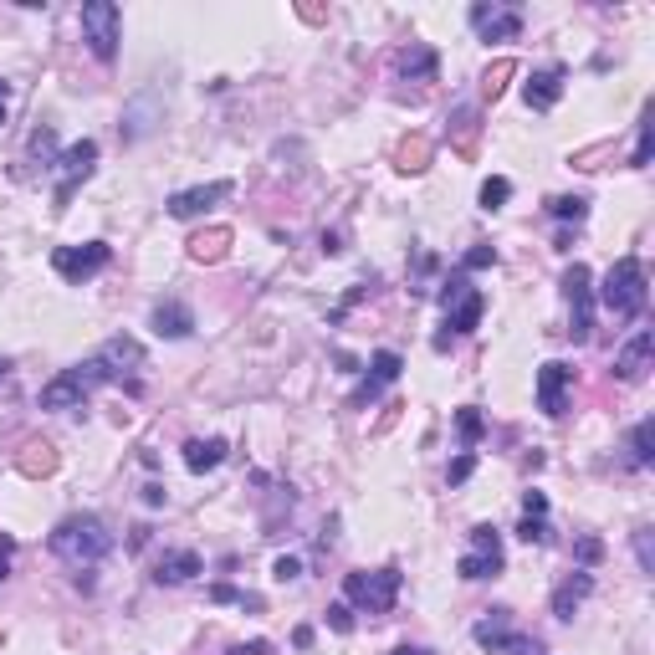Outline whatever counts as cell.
Listing matches in <instances>:
<instances>
[{
    "instance_id": "cell-1",
    "label": "cell",
    "mask_w": 655,
    "mask_h": 655,
    "mask_svg": "<svg viewBox=\"0 0 655 655\" xmlns=\"http://www.w3.org/2000/svg\"><path fill=\"white\" fill-rule=\"evenodd\" d=\"M52 553H57L62 563H72V569H93V563H103V558L113 553V533H108V522H103V517L77 512V517L57 522Z\"/></svg>"
},
{
    "instance_id": "cell-2",
    "label": "cell",
    "mask_w": 655,
    "mask_h": 655,
    "mask_svg": "<svg viewBox=\"0 0 655 655\" xmlns=\"http://www.w3.org/2000/svg\"><path fill=\"white\" fill-rule=\"evenodd\" d=\"M599 302H604V313H615L620 323L640 318V313H645V302H650V277H645V261H640V256H620L615 267L604 272Z\"/></svg>"
},
{
    "instance_id": "cell-3",
    "label": "cell",
    "mask_w": 655,
    "mask_h": 655,
    "mask_svg": "<svg viewBox=\"0 0 655 655\" xmlns=\"http://www.w3.org/2000/svg\"><path fill=\"white\" fill-rule=\"evenodd\" d=\"M441 308H446V333H435V348H451V338H461V333H471L476 323H482V313H487V297L476 292L471 282H466V272H456L446 287H441Z\"/></svg>"
},
{
    "instance_id": "cell-4",
    "label": "cell",
    "mask_w": 655,
    "mask_h": 655,
    "mask_svg": "<svg viewBox=\"0 0 655 655\" xmlns=\"http://www.w3.org/2000/svg\"><path fill=\"white\" fill-rule=\"evenodd\" d=\"M77 21H82L87 52H93L98 62H113L118 57V41H123V11L113 6V0H87Z\"/></svg>"
},
{
    "instance_id": "cell-5",
    "label": "cell",
    "mask_w": 655,
    "mask_h": 655,
    "mask_svg": "<svg viewBox=\"0 0 655 655\" xmlns=\"http://www.w3.org/2000/svg\"><path fill=\"white\" fill-rule=\"evenodd\" d=\"M93 369H98V379H103V384H128V389H139L144 343H139V338H128V333L108 338V343L98 348V354H93Z\"/></svg>"
},
{
    "instance_id": "cell-6",
    "label": "cell",
    "mask_w": 655,
    "mask_h": 655,
    "mask_svg": "<svg viewBox=\"0 0 655 655\" xmlns=\"http://www.w3.org/2000/svg\"><path fill=\"white\" fill-rule=\"evenodd\" d=\"M400 584H405V574L389 563V569H374V574H348V579H343V594L354 599L359 609H369V615H389L395 599H400Z\"/></svg>"
},
{
    "instance_id": "cell-7",
    "label": "cell",
    "mask_w": 655,
    "mask_h": 655,
    "mask_svg": "<svg viewBox=\"0 0 655 655\" xmlns=\"http://www.w3.org/2000/svg\"><path fill=\"white\" fill-rule=\"evenodd\" d=\"M108 261H113V246H108V241H82V246H57V251H52L57 277L72 282V287L93 282V277L108 267Z\"/></svg>"
},
{
    "instance_id": "cell-8",
    "label": "cell",
    "mask_w": 655,
    "mask_h": 655,
    "mask_svg": "<svg viewBox=\"0 0 655 655\" xmlns=\"http://www.w3.org/2000/svg\"><path fill=\"white\" fill-rule=\"evenodd\" d=\"M563 297H569V338L589 343V333H594V277H589L584 261H574V267L563 272Z\"/></svg>"
},
{
    "instance_id": "cell-9",
    "label": "cell",
    "mask_w": 655,
    "mask_h": 655,
    "mask_svg": "<svg viewBox=\"0 0 655 655\" xmlns=\"http://www.w3.org/2000/svg\"><path fill=\"white\" fill-rule=\"evenodd\" d=\"M98 384H103V379H98L93 359H87V364H72V369H62L47 389H41V410H77Z\"/></svg>"
},
{
    "instance_id": "cell-10",
    "label": "cell",
    "mask_w": 655,
    "mask_h": 655,
    "mask_svg": "<svg viewBox=\"0 0 655 655\" xmlns=\"http://www.w3.org/2000/svg\"><path fill=\"white\" fill-rule=\"evenodd\" d=\"M456 574L466 579V584H482V579H497L502 574V533L497 528H471V553L456 563Z\"/></svg>"
},
{
    "instance_id": "cell-11",
    "label": "cell",
    "mask_w": 655,
    "mask_h": 655,
    "mask_svg": "<svg viewBox=\"0 0 655 655\" xmlns=\"http://www.w3.org/2000/svg\"><path fill=\"white\" fill-rule=\"evenodd\" d=\"M93 164H98V144L93 139H77L72 149H62V159H52V169H57V190H52V205L57 210H67V200H72V190L93 174Z\"/></svg>"
},
{
    "instance_id": "cell-12",
    "label": "cell",
    "mask_w": 655,
    "mask_h": 655,
    "mask_svg": "<svg viewBox=\"0 0 655 655\" xmlns=\"http://www.w3.org/2000/svg\"><path fill=\"white\" fill-rule=\"evenodd\" d=\"M471 640L482 650H517V655H538V645L528 635L512 630V609H487V620H476Z\"/></svg>"
},
{
    "instance_id": "cell-13",
    "label": "cell",
    "mask_w": 655,
    "mask_h": 655,
    "mask_svg": "<svg viewBox=\"0 0 655 655\" xmlns=\"http://www.w3.org/2000/svg\"><path fill=\"white\" fill-rule=\"evenodd\" d=\"M471 31L482 41H517L522 36V11L517 6H471Z\"/></svg>"
},
{
    "instance_id": "cell-14",
    "label": "cell",
    "mask_w": 655,
    "mask_h": 655,
    "mask_svg": "<svg viewBox=\"0 0 655 655\" xmlns=\"http://www.w3.org/2000/svg\"><path fill=\"white\" fill-rule=\"evenodd\" d=\"M231 195V180H215V185H195V190H180V195H169V215L174 221H195V215H205L215 200H226Z\"/></svg>"
},
{
    "instance_id": "cell-15",
    "label": "cell",
    "mask_w": 655,
    "mask_h": 655,
    "mask_svg": "<svg viewBox=\"0 0 655 655\" xmlns=\"http://www.w3.org/2000/svg\"><path fill=\"white\" fill-rule=\"evenodd\" d=\"M569 379H574V369L569 364H543L538 369V405H543V415H563L569 410Z\"/></svg>"
},
{
    "instance_id": "cell-16",
    "label": "cell",
    "mask_w": 655,
    "mask_h": 655,
    "mask_svg": "<svg viewBox=\"0 0 655 655\" xmlns=\"http://www.w3.org/2000/svg\"><path fill=\"white\" fill-rule=\"evenodd\" d=\"M650 354H655V333L650 328H640L620 354H615V374L625 379V384H640L645 379V369H650Z\"/></svg>"
},
{
    "instance_id": "cell-17",
    "label": "cell",
    "mask_w": 655,
    "mask_h": 655,
    "mask_svg": "<svg viewBox=\"0 0 655 655\" xmlns=\"http://www.w3.org/2000/svg\"><path fill=\"white\" fill-rule=\"evenodd\" d=\"M400 369H405V359L395 354V348H379V354L369 359V379H364V389H359V400H354V405L379 400V389H384V384H395V379H400Z\"/></svg>"
},
{
    "instance_id": "cell-18",
    "label": "cell",
    "mask_w": 655,
    "mask_h": 655,
    "mask_svg": "<svg viewBox=\"0 0 655 655\" xmlns=\"http://www.w3.org/2000/svg\"><path fill=\"white\" fill-rule=\"evenodd\" d=\"M563 77H569L563 67H543V72H533V77H528L522 98H528V108H533V113H548V108L563 98Z\"/></svg>"
},
{
    "instance_id": "cell-19",
    "label": "cell",
    "mask_w": 655,
    "mask_h": 655,
    "mask_svg": "<svg viewBox=\"0 0 655 655\" xmlns=\"http://www.w3.org/2000/svg\"><path fill=\"white\" fill-rule=\"evenodd\" d=\"M154 333L159 338H190L195 333V313L185 308L180 297H164V302H154Z\"/></svg>"
},
{
    "instance_id": "cell-20",
    "label": "cell",
    "mask_w": 655,
    "mask_h": 655,
    "mask_svg": "<svg viewBox=\"0 0 655 655\" xmlns=\"http://www.w3.org/2000/svg\"><path fill=\"white\" fill-rule=\"evenodd\" d=\"M589 594H594V574H589V569L569 574V579L553 589V615H558V620H574V615H579V604H584Z\"/></svg>"
},
{
    "instance_id": "cell-21",
    "label": "cell",
    "mask_w": 655,
    "mask_h": 655,
    "mask_svg": "<svg viewBox=\"0 0 655 655\" xmlns=\"http://www.w3.org/2000/svg\"><path fill=\"white\" fill-rule=\"evenodd\" d=\"M200 569H205V563H200V553H195V548H169V553L159 558L154 579H159V584H190Z\"/></svg>"
},
{
    "instance_id": "cell-22",
    "label": "cell",
    "mask_w": 655,
    "mask_h": 655,
    "mask_svg": "<svg viewBox=\"0 0 655 655\" xmlns=\"http://www.w3.org/2000/svg\"><path fill=\"white\" fill-rule=\"evenodd\" d=\"M221 461H226V441H221V435H210V441H200V435H195V441H185V466H190L195 476L215 471Z\"/></svg>"
},
{
    "instance_id": "cell-23",
    "label": "cell",
    "mask_w": 655,
    "mask_h": 655,
    "mask_svg": "<svg viewBox=\"0 0 655 655\" xmlns=\"http://www.w3.org/2000/svg\"><path fill=\"white\" fill-rule=\"evenodd\" d=\"M395 67H400V77H410V82H435V67H441V62H435V52L425 47V41H410Z\"/></svg>"
},
{
    "instance_id": "cell-24",
    "label": "cell",
    "mask_w": 655,
    "mask_h": 655,
    "mask_svg": "<svg viewBox=\"0 0 655 655\" xmlns=\"http://www.w3.org/2000/svg\"><path fill=\"white\" fill-rule=\"evenodd\" d=\"M655 461V420H640L630 430V466H650Z\"/></svg>"
},
{
    "instance_id": "cell-25",
    "label": "cell",
    "mask_w": 655,
    "mask_h": 655,
    "mask_svg": "<svg viewBox=\"0 0 655 655\" xmlns=\"http://www.w3.org/2000/svg\"><path fill=\"white\" fill-rule=\"evenodd\" d=\"M548 215H553V221H584V215H589V200L584 195H553L548 200Z\"/></svg>"
},
{
    "instance_id": "cell-26",
    "label": "cell",
    "mask_w": 655,
    "mask_h": 655,
    "mask_svg": "<svg viewBox=\"0 0 655 655\" xmlns=\"http://www.w3.org/2000/svg\"><path fill=\"white\" fill-rule=\"evenodd\" d=\"M226 241H231V231L195 236V241H190V256H195V261H221V256H226Z\"/></svg>"
},
{
    "instance_id": "cell-27",
    "label": "cell",
    "mask_w": 655,
    "mask_h": 655,
    "mask_svg": "<svg viewBox=\"0 0 655 655\" xmlns=\"http://www.w3.org/2000/svg\"><path fill=\"white\" fill-rule=\"evenodd\" d=\"M456 430H461V446L471 451L476 441H482V430H487V420H482V410H456Z\"/></svg>"
},
{
    "instance_id": "cell-28",
    "label": "cell",
    "mask_w": 655,
    "mask_h": 655,
    "mask_svg": "<svg viewBox=\"0 0 655 655\" xmlns=\"http://www.w3.org/2000/svg\"><path fill=\"white\" fill-rule=\"evenodd\" d=\"M512 195V180H502V174H492V180L482 185V210H502Z\"/></svg>"
},
{
    "instance_id": "cell-29",
    "label": "cell",
    "mask_w": 655,
    "mask_h": 655,
    "mask_svg": "<svg viewBox=\"0 0 655 655\" xmlns=\"http://www.w3.org/2000/svg\"><path fill=\"white\" fill-rule=\"evenodd\" d=\"M517 538H522V543H548V538H553L548 517H522V522H517Z\"/></svg>"
},
{
    "instance_id": "cell-30",
    "label": "cell",
    "mask_w": 655,
    "mask_h": 655,
    "mask_svg": "<svg viewBox=\"0 0 655 655\" xmlns=\"http://www.w3.org/2000/svg\"><path fill=\"white\" fill-rule=\"evenodd\" d=\"M482 267H497V251L492 246H471L461 256V272H482Z\"/></svg>"
},
{
    "instance_id": "cell-31",
    "label": "cell",
    "mask_w": 655,
    "mask_h": 655,
    "mask_svg": "<svg viewBox=\"0 0 655 655\" xmlns=\"http://www.w3.org/2000/svg\"><path fill=\"white\" fill-rule=\"evenodd\" d=\"M635 169H645L650 164V108L640 113V134H635V159H630Z\"/></svg>"
},
{
    "instance_id": "cell-32",
    "label": "cell",
    "mask_w": 655,
    "mask_h": 655,
    "mask_svg": "<svg viewBox=\"0 0 655 655\" xmlns=\"http://www.w3.org/2000/svg\"><path fill=\"white\" fill-rule=\"evenodd\" d=\"M210 599H215V604H246V609H261V599H251V594H241V589H231V584H215Z\"/></svg>"
},
{
    "instance_id": "cell-33",
    "label": "cell",
    "mask_w": 655,
    "mask_h": 655,
    "mask_svg": "<svg viewBox=\"0 0 655 655\" xmlns=\"http://www.w3.org/2000/svg\"><path fill=\"white\" fill-rule=\"evenodd\" d=\"M52 149H57V134H52V128H36V134H31V154L41 164H52Z\"/></svg>"
},
{
    "instance_id": "cell-34",
    "label": "cell",
    "mask_w": 655,
    "mask_h": 655,
    "mask_svg": "<svg viewBox=\"0 0 655 655\" xmlns=\"http://www.w3.org/2000/svg\"><path fill=\"white\" fill-rule=\"evenodd\" d=\"M471 471H476V456L466 451V456H456V461L446 466V482H451V487H461V482H466V476H471Z\"/></svg>"
},
{
    "instance_id": "cell-35",
    "label": "cell",
    "mask_w": 655,
    "mask_h": 655,
    "mask_svg": "<svg viewBox=\"0 0 655 655\" xmlns=\"http://www.w3.org/2000/svg\"><path fill=\"white\" fill-rule=\"evenodd\" d=\"M328 625L338 635H348V630H354V609H348V604H328Z\"/></svg>"
},
{
    "instance_id": "cell-36",
    "label": "cell",
    "mask_w": 655,
    "mask_h": 655,
    "mask_svg": "<svg viewBox=\"0 0 655 655\" xmlns=\"http://www.w3.org/2000/svg\"><path fill=\"white\" fill-rule=\"evenodd\" d=\"M297 574H302V563H297V558H277V563H272V579H277V584H292Z\"/></svg>"
},
{
    "instance_id": "cell-37",
    "label": "cell",
    "mask_w": 655,
    "mask_h": 655,
    "mask_svg": "<svg viewBox=\"0 0 655 655\" xmlns=\"http://www.w3.org/2000/svg\"><path fill=\"white\" fill-rule=\"evenodd\" d=\"M522 517H548V497L543 492H522Z\"/></svg>"
},
{
    "instance_id": "cell-38",
    "label": "cell",
    "mask_w": 655,
    "mask_h": 655,
    "mask_svg": "<svg viewBox=\"0 0 655 655\" xmlns=\"http://www.w3.org/2000/svg\"><path fill=\"white\" fill-rule=\"evenodd\" d=\"M11 558H16V538H0V584L11 579Z\"/></svg>"
},
{
    "instance_id": "cell-39",
    "label": "cell",
    "mask_w": 655,
    "mask_h": 655,
    "mask_svg": "<svg viewBox=\"0 0 655 655\" xmlns=\"http://www.w3.org/2000/svg\"><path fill=\"white\" fill-rule=\"evenodd\" d=\"M599 553H604L599 538H579V563H584V569H589V563H599Z\"/></svg>"
},
{
    "instance_id": "cell-40",
    "label": "cell",
    "mask_w": 655,
    "mask_h": 655,
    "mask_svg": "<svg viewBox=\"0 0 655 655\" xmlns=\"http://www.w3.org/2000/svg\"><path fill=\"white\" fill-rule=\"evenodd\" d=\"M635 553H640V569L650 574V569H655V563H650V533H645V528L635 533Z\"/></svg>"
},
{
    "instance_id": "cell-41",
    "label": "cell",
    "mask_w": 655,
    "mask_h": 655,
    "mask_svg": "<svg viewBox=\"0 0 655 655\" xmlns=\"http://www.w3.org/2000/svg\"><path fill=\"white\" fill-rule=\"evenodd\" d=\"M507 72H512V62H502L497 72H487V98H497V93H502V77H507Z\"/></svg>"
},
{
    "instance_id": "cell-42",
    "label": "cell",
    "mask_w": 655,
    "mask_h": 655,
    "mask_svg": "<svg viewBox=\"0 0 655 655\" xmlns=\"http://www.w3.org/2000/svg\"><path fill=\"white\" fill-rule=\"evenodd\" d=\"M292 645H297V650H308V645H313V630H308V625H297V630H292Z\"/></svg>"
},
{
    "instance_id": "cell-43",
    "label": "cell",
    "mask_w": 655,
    "mask_h": 655,
    "mask_svg": "<svg viewBox=\"0 0 655 655\" xmlns=\"http://www.w3.org/2000/svg\"><path fill=\"white\" fill-rule=\"evenodd\" d=\"M144 502H149V507H164V487H144Z\"/></svg>"
},
{
    "instance_id": "cell-44",
    "label": "cell",
    "mask_w": 655,
    "mask_h": 655,
    "mask_svg": "<svg viewBox=\"0 0 655 655\" xmlns=\"http://www.w3.org/2000/svg\"><path fill=\"white\" fill-rule=\"evenodd\" d=\"M395 655H435V650H420V645H405V650H395Z\"/></svg>"
}]
</instances>
